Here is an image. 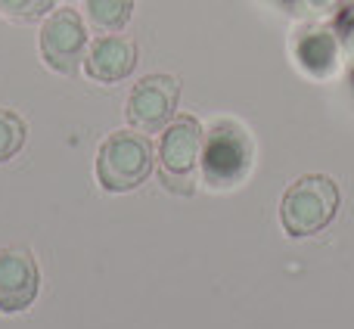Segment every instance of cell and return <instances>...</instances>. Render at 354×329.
<instances>
[{"label": "cell", "instance_id": "cell-1", "mask_svg": "<svg viewBox=\"0 0 354 329\" xmlns=\"http://www.w3.org/2000/svg\"><path fill=\"white\" fill-rule=\"evenodd\" d=\"M252 162H255V147H252L249 131L233 118H221L202 137V180L212 189H233L249 177Z\"/></svg>", "mask_w": 354, "mask_h": 329}, {"label": "cell", "instance_id": "cell-2", "mask_svg": "<svg viewBox=\"0 0 354 329\" xmlns=\"http://www.w3.org/2000/svg\"><path fill=\"white\" fill-rule=\"evenodd\" d=\"M339 183L326 174H301L280 199V224L292 239L326 230L339 214Z\"/></svg>", "mask_w": 354, "mask_h": 329}, {"label": "cell", "instance_id": "cell-3", "mask_svg": "<svg viewBox=\"0 0 354 329\" xmlns=\"http://www.w3.org/2000/svg\"><path fill=\"white\" fill-rule=\"evenodd\" d=\"M153 143L140 131H112L97 149V183L106 193H131L153 174Z\"/></svg>", "mask_w": 354, "mask_h": 329}, {"label": "cell", "instance_id": "cell-4", "mask_svg": "<svg viewBox=\"0 0 354 329\" xmlns=\"http://www.w3.org/2000/svg\"><path fill=\"white\" fill-rule=\"evenodd\" d=\"M202 124L193 115H174L159 140V177L171 193L193 196V174L202 156Z\"/></svg>", "mask_w": 354, "mask_h": 329}, {"label": "cell", "instance_id": "cell-5", "mask_svg": "<svg viewBox=\"0 0 354 329\" xmlns=\"http://www.w3.org/2000/svg\"><path fill=\"white\" fill-rule=\"evenodd\" d=\"M91 47L87 41V28L84 19L75 10H53L41 25V35H37V50H41V59L47 62V68H53L56 75H66L72 78L81 66H84V53Z\"/></svg>", "mask_w": 354, "mask_h": 329}, {"label": "cell", "instance_id": "cell-6", "mask_svg": "<svg viewBox=\"0 0 354 329\" xmlns=\"http://www.w3.org/2000/svg\"><path fill=\"white\" fill-rule=\"evenodd\" d=\"M180 81L174 75H147L128 93L124 118L140 134H162L177 115Z\"/></svg>", "mask_w": 354, "mask_h": 329}, {"label": "cell", "instance_id": "cell-7", "mask_svg": "<svg viewBox=\"0 0 354 329\" xmlns=\"http://www.w3.org/2000/svg\"><path fill=\"white\" fill-rule=\"evenodd\" d=\"M292 56L305 75H311V78H317V81H326V78H333V75H339L345 50H342V41H339L333 25L305 22L292 35Z\"/></svg>", "mask_w": 354, "mask_h": 329}, {"label": "cell", "instance_id": "cell-8", "mask_svg": "<svg viewBox=\"0 0 354 329\" xmlns=\"http://www.w3.org/2000/svg\"><path fill=\"white\" fill-rule=\"evenodd\" d=\"M41 292V270L31 252L0 249V314H22Z\"/></svg>", "mask_w": 354, "mask_h": 329}, {"label": "cell", "instance_id": "cell-9", "mask_svg": "<svg viewBox=\"0 0 354 329\" xmlns=\"http://www.w3.org/2000/svg\"><path fill=\"white\" fill-rule=\"evenodd\" d=\"M137 44L124 35H100L97 41H91L84 53V75L100 84H118V81L131 78L137 68Z\"/></svg>", "mask_w": 354, "mask_h": 329}, {"label": "cell", "instance_id": "cell-10", "mask_svg": "<svg viewBox=\"0 0 354 329\" xmlns=\"http://www.w3.org/2000/svg\"><path fill=\"white\" fill-rule=\"evenodd\" d=\"M134 0H84V19L100 35H118L131 22Z\"/></svg>", "mask_w": 354, "mask_h": 329}, {"label": "cell", "instance_id": "cell-11", "mask_svg": "<svg viewBox=\"0 0 354 329\" xmlns=\"http://www.w3.org/2000/svg\"><path fill=\"white\" fill-rule=\"evenodd\" d=\"M25 137H28V128H25L22 115L0 106V164L10 162L25 147Z\"/></svg>", "mask_w": 354, "mask_h": 329}, {"label": "cell", "instance_id": "cell-12", "mask_svg": "<svg viewBox=\"0 0 354 329\" xmlns=\"http://www.w3.org/2000/svg\"><path fill=\"white\" fill-rule=\"evenodd\" d=\"M56 10V0H0V16L10 22H41Z\"/></svg>", "mask_w": 354, "mask_h": 329}, {"label": "cell", "instance_id": "cell-13", "mask_svg": "<svg viewBox=\"0 0 354 329\" xmlns=\"http://www.w3.org/2000/svg\"><path fill=\"white\" fill-rule=\"evenodd\" d=\"M289 16L295 19H305V22H314V19H326V16H336L348 0H277Z\"/></svg>", "mask_w": 354, "mask_h": 329}, {"label": "cell", "instance_id": "cell-14", "mask_svg": "<svg viewBox=\"0 0 354 329\" xmlns=\"http://www.w3.org/2000/svg\"><path fill=\"white\" fill-rule=\"evenodd\" d=\"M333 28H336L339 41H342V50L354 59V3H345L342 10L336 12V22H333Z\"/></svg>", "mask_w": 354, "mask_h": 329}]
</instances>
